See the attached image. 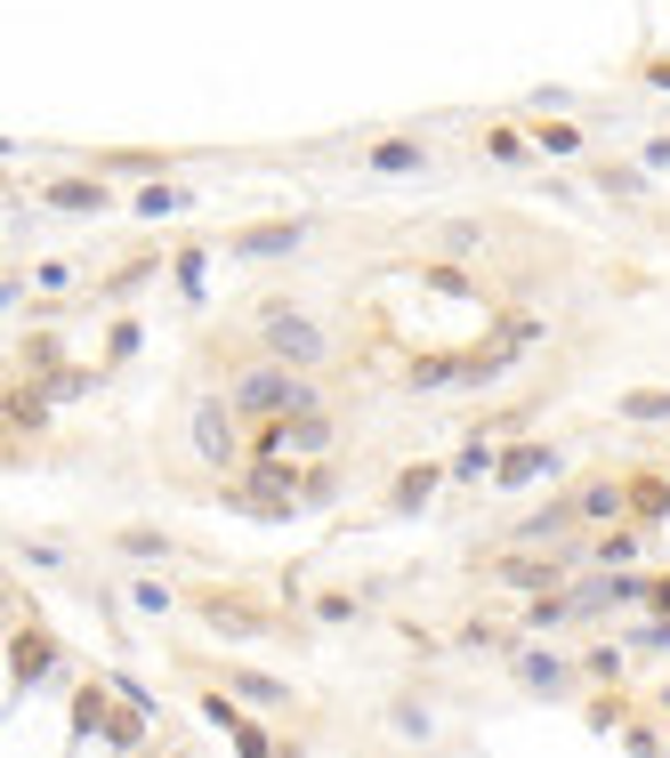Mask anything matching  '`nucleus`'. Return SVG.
<instances>
[{
  "label": "nucleus",
  "instance_id": "1",
  "mask_svg": "<svg viewBox=\"0 0 670 758\" xmlns=\"http://www.w3.org/2000/svg\"><path fill=\"white\" fill-rule=\"evenodd\" d=\"M235 412H251V420H291V412H323V396L308 387L299 363H259V372H242V387H235Z\"/></svg>",
  "mask_w": 670,
  "mask_h": 758
},
{
  "label": "nucleus",
  "instance_id": "2",
  "mask_svg": "<svg viewBox=\"0 0 670 758\" xmlns=\"http://www.w3.org/2000/svg\"><path fill=\"white\" fill-rule=\"evenodd\" d=\"M332 453V420L323 412H291V420H259V460H323Z\"/></svg>",
  "mask_w": 670,
  "mask_h": 758
},
{
  "label": "nucleus",
  "instance_id": "3",
  "mask_svg": "<svg viewBox=\"0 0 670 758\" xmlns=\"http://www.w3.org/2000/svg\"><path fill=\"white\" fill-rule=\"evenodd\" d=\"M259 332H267V356H275V363H299V372H315V363L332 356V339H323L299 306H267V315H259Z\"/></svg>",
  "mask_w": 670,
  "mask_h": 758
},
{
  "label": "nucleus",
  "instance_id": "4",
  "mask_svg": "<svg viewBox=\"0 0 670 758\" xmlns=\"http://www.w3.org/2000/svg\"><path fill=\"white\" fill-rule=\"evenodd\" d=\"M525 339H541V323H501V332L484 339L477 356H460V372H469V380H493V372H510V363L525 356Z\"/></svg>",
  "mask_w": 670,
  "mask_h": 758
},
{
  "label": "nucleus",
  "instance_id": "5",
  "mask_svg": "<svg viewBox=\"0 0 670 758\" xmlns=\"http://www.w3.org/2000/svg\"><path fill=\"white\" fill-rule=\"evenodd\" d=\"M194 453L211 460V468L235 460V420H227V404H202V412H194Z\"/></svg>",
  "mask_w": 670,
  "mask_h": 758
},
{
  "label": "nucleus",
  "instance_id": "6",
  "mask_svg": "<svg viewBox=\"0 0 670 758\" xmlns=\"http://www.w3.org/2000/svg\"><path fill=\"white\" fill-rule=\"evenodd\" d=\"M550 468H558V453H550V444H517V453L493 468V484H541Z\"/></svg>",
  "mask_w": 670,
  "mask_h": 758
},
{
  "label": "nucleus",
  "instance_id": "7",
  "mask_svg": "<svg viewBox=\"0 0 670 758\" xmlns=\"http://www.w3.org/2000/svg\"><path fill=\"white\" fill-rule=\"evenodd\" d=\"M202 613H211V629H227V638H259V629H267V613H251V605H218V598H202Z\"/></svg>",
  "mask_w": 670,
  "mask_h": 758
},
{
  "label": "nucleus",
  "instance_id": "8",
  "mask_svg": "<svg viewBox=\"0 0 670 758\" xmlns=\"http://www.w3.org/2000/svg\"><path fill=\"white\" fill-rule=\"evenodd\" d=\"M49 202L65 218H89V210H106V187H97V178H73V187H49Z\"/></svg>",
  "mask_w": 670,
  "mask_h": 758
},
{
  "label": "nucleus",
  "instance_id": "9",
  "mask_svg": "<svg viewBox=\"0 0 670 758\" xmlns=\"http://www.w3.org/2000/svg\"><path fill=\"white\" fill-rule=\"evenodd\" d=\"M291 242H299V227H251L242 234V258H283Z\"/></svg>",
  "mask_w": 670,
  "mask_h": 758
},
{
  "label": "nucleus",
  "instance_id": "10",
  "mask_svg": "<svg viewBox=\"0 0 670 758\" xmlns=\"http://www.w3.org/2000/svg\"><path fill=\"white\" fill-rule=\"evenodd\" d=\"M517 678H525V686H541V694H558V686H565V662H558V653H525Z\"/></svg>",
  "mask_w": 670,
  "mask_h": 758
},
{
  "label": "nucleus",
  "instance_id": "11",
  "mask_svg": "<svg viewBox=\"0 0 670 758\" xmlns=\"http://www.w3.org/2000/svg\"><path fill=\"white\" fill-rule=\"evenodd\" d=\"M187 210V187H137V218H178Z\"/></svg>",
  "mask_w": 670,
  "mask_h": 758
},
{
  "label": "nucleus",
  "instance_id": "12",
  "mask_svg": "<svg viewBox=\"0 0 670 758\" xmlns=\"http://www.w3.org/2000/svg\"><path fill=\"white\" fill-rule=\"evenodd\" d=\"M9 670H16V686H33L40 670H49V646H40V638H16V646H9Z\"/></svg>",
  "mask_w": 670,
  "mask_h": 758
},
{
  "label": "nucleus",
  "instance_id": "13",
  "mask_svg": "<svg viewBox=\"0 0 670 758\" xmlns=\"http://www.w3.org/2000/svg\"><path fill=\"white\" fill-rule=\"evenodd\" d=\"M453 380H469V372H460V356H420L412 363V387H453Z\"/></svg>",
  "mask_w": 670,
  "mask_h": 758
},
{
  "label": "nucleus",
  "instance_id": "14",
  "mask_svg": "<svg viewBox=\"0 0 670 758\" xmlns=\"http://www.w3.org/2000/svg\"><path fill=\"white\" fill-rule=\"evenodd\" d=\"M534 154H550V161H565V154H582V137L565 130V121H550V130H534Z\"/></svg>",
  "mask_w": 670,
  "mask_h": 758
},
{
  "label": "nucleus",
  "instance_id": "15",
  "mask_svg": "<svg viewBox=\"0 0 670 758\" xmlns=\"http://www.w3.org/2000/svg\"><path fill=\"white\" fill-rule=\"evenodd\" d=\"M622 412L631 420H670V396L662 387H638V396H622Z\"/></svg>",
  "mask_w": 670,
  "mask_h": 758
},
{
  "label": "nucleus",
  "instance_id": "16",
  "mask_svg": "<svg viewBox=\"0 0 670 758\" xmlns=\"http://www.w3.org/2000/svg\"><path fill=\"white\" fill-rule=\"evenodd\" d=\"M420 161H429V154L404 146V137H396V146H372V170H420Z\"/></svg>",
  "mask_w": 670,
  "mask_h": 758
},
{
  "label": "nucleus",
  "instance_id": "17",
  "mask_svg": "<svg viewBox=\"0 0 670 758\" xmlns=\"http://www.w3.org/2000/svg\"><path fill=\"white\" fill-rule=\"evenodd\" d=\"M493 468H501V460L484 453V444H469V453L453 460V477H460V484H484V477H493Z\"/></svg>",
  "mask_w": 670,
  "mask_h": 758
},
{
  "label": "nucleus",
  "instance_id": "18",
  "mask_svg": "<svg viewBox=\"0 0 670 758\" xmlns=\"http://www.w3.org/2000/svg\"><path fill=\"white\" fill-rule=\"evenodd\" d=\"M235 694H242V702H259V710H283V686L275 678H235Z\"/></svg>",
  "mask_w": 670,
  "mask_h": 758
},
{
  "label": "nucleus",
  "instance_id": "19",
  "mask_svg": "<svg viewBox=\"0 0 670 758\" xmlns=\"http://www.w3.org/2000/svg\"><path fill=\"white\" fill-rule=\"evenodd\" d=\"M484 154H493V161H525V154H534V146H525L517 130H493V137H484Z\"/></svg>",
  "mask_w": 670,
  "mask_h": 758
},
{
  "label": "nucleus",
  "instance_id": "20",
  "mask_svg": "<svg viewBox=\"0 0 670 758\" xmlns=\"http://www.w3.org/2000/svg\"><path fill=\"white\" fill-rule=\"evenodd\" d=\"M501 573H510L517 589H550V565H525V557H510V565H501Z\"/></svg>",
  "mask_w": 670,
  "mask_h": 758
},
{
  "label": "nucleus",
  "instance_id": "21",
  "mask_svg": "<svg viewBox=\"0 0 670 758\" xmlns=\"http://www.w3.org/2000/svg\"><path fill=\"white\" fill-rule=\"evenodd\" d=\"M429 484H436L429 468H420V477H404V484H396V508H420V501H429Z\"/></svg>",
  "mask_w": 670,
  "mask_h": 758
},
{
  "label": "nucleus",
  "instance_id": "22",
  "mask_svg": "<svg viewBox=\"0 0 670 758\" xmlns=\"http://www.w3.org/2000/svg\"><path fill=\"white\" fill-rule=\"evenodd\" d=\"M9 420L16 428H40V396H9Z\"/></svg>",
  "mask_w": 670,
  "mask_h": 758
},
{
  "label": "nucleus",
  "instance_id": "23",
  "mask_svg": "<svg viewBox=\"0 0 670 758\" xmlns=\"http://www.w3.org/2000/svg\"><path fill=\"white\" fill-rule=\"evenodd\" d=\"M662 702H670V686H662Z\"/></svg>",
  "mask_w": 670,
  "mask_h": 758
}]
</instances>
